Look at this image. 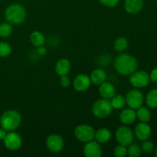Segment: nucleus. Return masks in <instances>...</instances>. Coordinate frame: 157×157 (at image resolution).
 Listing matches in <instances>:
<instances>
[{
    "mask_svg": "<svg viewBox=\"0 0 157 157\" xmlns=\"http://www.w3.org/2000/svg\"><path fill=\"white\" fill-rule=\"evenodd\" d=\"M114 67L118 74L123 76H128L136 71L138 62L136 58L129 54H121L116 58Z\"/></svg>",
    "mask_w": 157,
    "mask_h": 157,
    "instance_id": "obj_1",
    "label": "nucleus"
},
{
    "mask_svg": "<svg viewBox=\"0 0 157 157\" xmlns=\"http://www.w3.org/2000/svg\"><path fill=\"white\" fill-rule=\"evenodd\" d=\"M21 122V114L15 110H6L0 117V125L7 132L15 131L18 128Z\"/></svg>",
    "mask_w": 157,
    "mask_h": 157,
    "instance_id": "obj_2",
    "label": "nucleus"
},
{
    "mask_svg": "<svg viewBox=\"0 0 157 157\" xmlns=\"http://www.w3.org/2000/svg\"><path fill=\"white\" fill-rule=\"evenodd\" d=\"M5 17L10 24H21L26 18V10L22 5L12 4L5 11Z\"/></svg>",
    "mask_w": 157,
    "mask_h": 157,
    "instance_id": "obj_3",
    "label": "nucleus"
},
{
    "mask_svg": "<svg viewBox=\"0 0 157 157\" xmlns=\"http://www.w3.org/2000/svg\"><path fill=\"white\" fill-rule=\"evenodd\" d=\"M92 113L98 118H106L111 113L113 107L110 104V100L101 99L98 100L94 103L92 106Z\"/></svg>",
    "mask_w": 157,
    "mask_h": 157,
    "instance_id": "obj_4",
    "label": "nucleus"
},
{
    "mask_svg": "<svg viewBox=\"0 0 157 157\" xmlns=\"http://www.w3.org/2000/svg\"><path fill=\"white\" fill-rule=\"evenodd\" d=\"M75 136L78 141L82 143H87L94 140L95 130L91 126L87 124H81L75 127Z\"/></svg>",
    "mask_w": 157,
    "mask_h": 157,
    "instance_id": "obj_5",
    "label": "nucleus"
},
{
    "mask_svg": "<svg viewBox=\"0 0 157 157\" xmlns=\"http://www.w3.org/2000/svg\"><path fill=\"white\" fill-rule=\"evenodd\" d=\"M125 99L126 104H127L130 108L133 110H137L138 108L142 107L144 101L142 92L136 89L129 90L126 94Z\"/></svg>",
    "mask_w": 157,
    "mask_h": 157,
    "instance_id": "obj_6",
    "label": "nucleus"
},
{
    "mask_svg": "<svg viewBox=\"0 0 157 157\" xmlns=\"http://www.w3.org/2000/svg\"><path fill=\"white\" fill-rule=\"evenodd\" d=\"M129 81L135 88H142L147 87L150 84V75L144 71H136L130 75Z\"/></svg>",
    "mask_w": 157,
    "mask_h": 157,
    "instance_id": "obj_7",
    "label": "nucleus"
},
{
    "mask_svg": "<svg viewBox=\"0 0 157 157\" xmlns=\"http://www.w3.org/2000/svg\"><path fill=\"white\" fill-rule=\"evenodd\" d=\"M3 143L6 148L11 151H16L21 148L22 145V139L18 133L15 131L8 132Z\"/></svg>",
    "mask_w": 157,
    "mask_h": 157,
    "instance_id": "obj_8",
    "label": "nucleus"
},
{
    "mask_svg": "<svg viewBox=\"0 0 157 157\" xmlns=\"http://www.w3.org/2000/svg\"><path fill=\"white\" fill-rule=\"evenodd\" d=\"M48 150L52 153H60L64 147V141L62 136L58 134H51L47 137L45 141Z\"/></svg>",
    "mask_w": 157,
    "mask_h": 157,
    "instance_id": "obj_9",
    "label": "nucleus"
},
{
    "mask_svg": "<svg viewBox=\"0 0 157 157\" xmlns=\"http://www.w3.org/2000/svg\"><path fill=\"white\" fill-rule=\"evenodd\" d=\"M117 141L119 144L128 147L133 141V133L129 127H120L115 133Z\"/></svg>",
    "mask_w": 157,
    "mask_h": 157,
    "instance_id": "obj_10",
    "label": "nucleus"
},
{
    "mask_svg": "<svg viewBox=\"0 0 157 157\" xmlns=\"http://www.w3.org/2000/svg\"><path fill=\"white\" fill-rule=\"evenodd\" d=\"M83 152L86 157H101L102 155V149L101 145L99 143L94 140L85 143Z\"/></svg>",
    "mask_w": 157,
    "mask_h": 157,
    "instance_id": "obj_11",
    "label": "nucleus"
},
{
    "mask_svg": "<svg viewBox=\"0 0 157 157\" xmlns=\"http://www.w3.org/2000/svg\"><path fill=\"white\" fill-rule=\"evenodd\" d=\"M90 77L84 74H80L75 77L73 81L74 88L78 92H84L90 87Z\"/></svg>",
    "mask_w": 157,
    "mask_h": 157,
    "instance_id": "obj_12",
    "label": "nucleus"
},
{
    "mask_svg": "<svg viewBox=\"0 0 157 157\" xmlns=\"http://www.w3.org/2000/svg\"><path fill=\"white\" fill-rule=\"evenodd\" d=\"M135 135L136 138L141 141L147 140L151 135V128L145 122H141L135 127Z\"/></svg>",
    "mask_w": 157,
    "mask_h": 157,
    "instance_id": "obj_13",
    "label": "nucleus"
},
{
    "mask_svg": "<svg viewBox=\"0 0 157 157\" xmlns=\"http://www.w3.org/2000/svg\"><path fill=\"white\" fill-rule=\"evenodd\" d=\"M124 9L131 15L138 13L144 7V0H124Z\"/></svg>",
    "mask_w": 157,
    "mask_h": 157,
    "instance_id": "obj_14",
    "label": "nucleus"
},
{
    "mask_svg": "<svg viewBox=\"0 0 157 157\" xmlns=\"http://www.w3.org/2000/svg\"><path fill=\"white\" fill-rule=\"evenodd\" d=\"M99 94L102 98L110 100L116 94V88L111 83L104 81L99 85Z\"/></svg>",
    "mask_w": 157,
    "mask_h": 157,
    "instance_id": "obj_15",
    "label": "nucleus"
},
{
    "mask_svg": "<svg viewBox=\"0 0 157 157\" xmlns=\"http://www.w3.org/2000/svg\"><path fill=\"white\" fill-rule=\"evenodd\" d=\"M119 119L120 121L125 125H130V124H133L136 119V111H135V110L130 108V107L124 109L120 113Z\"/></svg>",
    "mask_w": 157,
    "mask_h": 157,
    "instance_id": "obj_16",
    "label": "nucleus"
},
{
    "mask_svg": "<svg viewBox=\"0 0 157 157\" xmlns=\"http://www.w3.org/2000/svg\"><path fill=\"white\" fill-rule=\"evenodd\" d=\"M71 68V64L70 61L64 58H60L56 62L55 67V71L59 76L67 75L70 72Z\"/></svg>",
    "mask_w": 157,
    "mask_h": 157,
    "instance_id": "obj_17",
    "label": "nucleus"
},
{
    "mask_svg": "<svg viewBox=\"0 0 157 157\" xmlns=\"http://www.w3.org/2000/svg\"><path fill=\"white\" fill-rule=\"evenodd\" d=\"M106 78H107V74H106L105 71L101 68L94 70L90 76L91 84L98 86L101 85L102 83H104L106 81Z\"/></svg>",
    "mask_w": 157,
    "mask_h": 157,
    "instance_id": "obj_18",
    "label": "nucleus"
},
{
    "mask_svg": "<svg viewBox=\"0 0 157 157\" xmlns=\"http://www.w3.org/2000/svg\"><path fill=\"white\" fill-rule=\"evenodd\" d=\"M111 136V132L109 129L106 128V127H102L95 131L94 140L100 144H106L110 140Z\"/></svg>",
    "mask_w": 157,
    "mask_h": 157,
    "instance_id": "obj_19",
    "label": "nucleus"
},
{
    "mask_svg": "<svg viewBox=\"0 0 157 157\" xmlns=\"http://www.w3.org/2000/svg\"><path fill=\"white\" fill-rule=\"evenodd\" d=\"M31 43L33 44L35 47H40V46L44 45L45 43V37L39 31H34L31 33L29 37Z\"/></svg>",
    "mask_w": 157,
    "mask_h": 157,
    "instance_id": "obj_20",
    "label": "nucleus"
},
{
    "mask_svg": "<svg viewBox=\"0 0 157 157\" xmlns=\"http://www.w3.org/2000/svg\"><path fill=\"white\" fill-rule=\"evenodd\" d=\"M136 118L139 119L140 122L147 123L151 118V112L147 107H140L136 110Z\"/></svg>",
    "mask_w": 157,
    "mask_h": 157,
    "instance_id": "obj_21",
    "label": "nucleus"
},
{
    "mask_svg": "<svg viewBox=\"0 0 157 157\" xmlns=\"http://www.w3.org/2000/svg\"><path fill=\"white\" fill-rule=\"evenodd\" d=\"M110 101L112 107L117 110H121L124 108V106L126 105V99L122 95L115 94Z\"/></svg>",
    "mask_w": 157,
    "mask_h": 157,
    "instance_id": "obj_22",
    "label": "nucleus"
},
{
    "mask_svg": "<svg viewBox=\"0 0 157 157\" xmlns=\"http://www.w3.org/2000/svg\"><path fill=\"white\" fill-rule=\"evenodd\" d=\"M146 102L147 106L151 109L157 107V89H153L147 95Z\"/></svg>",
    "mask_w": 157,
    "mask_h": 157,
    "instance_id": "obj_23",
    "label": "nucleus"
},
{
    "mask_svg": "<svg viewBox=\"0 0 157 157\" xmlns=\"http://www.w3.org/2000/svg\"><path fill=\"white\" fill-rule=\"evenodd\" d=\"M128 47V41L124 37L117 38L113 42V48L117 52H123Z\"/></svg>",
    "mask_w": 157,
    "mask_h": 157,
    "instance_id": "obj_24",
    "label": "nucleus"
},
{
    "mask_svg": "<svg viewBox=\"0 0 157 157\" xmlns=\"http://www.w3.org/2000/svg\"><path fill=\"white\" fill-rule=\"evenodd\" d=\"M142 153V149L137 144H130L127 147V155L130 157H139Z\"/></svg>",
    "mask_w": 157,
    "mask_h": 157,
    "instance_id": "obj_25",
    "label": "nucleus"
},
{
    "mask_svg": "<svg viewBox=\"0 0 157 157\" xmlns=\"http://www.w3.org/2000/svg\"><path fill=\"white\" fill-rule=\"evenodd\" d=\"M12 33V24L9 22H4L0 25V37L8 38Z\"/></svg>",
    "mask_w": 157,
    "mask_h": 157,
    "instance_id": "obj_26",
    "label": "nucleus"
},
{
    "mask_svg": "<svg viewBox=\"0 0 157 157\" xmlns=\"http://www.w3.org/2000/svg\"><path fill=\"white\" fill-rule=\"evenodd\" d=\"M12 52V47L10 44L5 41L0 42V58H6Z\"/></svg>",
    "mask_w": 157,
    "mask_h": 157,
    "instance_id": "obj_27",
    "label": "nucleus"
},
{
    "mask_svg": "<svg viewBox=\"0 0 157 157\" xmlns=\"http://www.w3.org/2000/svg\"><path fill=\"white\" fill-rule=\"evenodd\" d=\"M113 156L116 157H124L127 155V148L126 146L118 144L113 149Z\"/></svg>",
    "mask_w": 157,
    "mask_h": 157,
    "instance_id": "obj_28",
    "label": "nucleus"
},
{
    "mask_svg": "<svg viewBox=\"0 0 157 157\" xmlns=\"http://www.w3.org/2000/svg\"><path fill=\"white\" fill-rule=\"evenodd\" d=\"M141 149H142V151H144V153H152L153 151V150H154V144L151 141H148L147 140L144 141V143L142 144V147H141Z\"/></svg>",
    "mask_w": 157,
    "mask_h": 157,
    "instance_id": "obj_29",
    "label": "nucleus"
},
{
    "mask_svg": "<svg viewBox=\"0 0 157 157\" xmlns=\"http://www.w3.org/2000/svg\"><path fill=\"white\" fill-rule=\"evenodd\" d=\"M103 6L109 8H113L117 6L120 2V0H98Z\"/></svg>",
    "mask_w": 157,
    "mask_h": 157,
    "instance_id": "obj_30",
    "label": "nucleus"
},
{
    "mask_svg": "<svg viewBox=\"0 0 157 157\" xmlns=\"http://www.w3.org/2000/svg\"><path fill=\"white\" fill-rule=\"evenodd\" d=\"M60 84L61 87H68L71 84V81L70 78L67 75H63V76H60Z\"/></svg>",
    "mask_w": 157,
    "mask_h": 157,
    "instance_id": "obj_31",
    "label": "nucleus"
},
{
    "mask_svg": "<svg viewBox=\"0 0 157 157\" xmlns=\"http://www.w3.org/2000/svg\"><path fill=\"white\" fill-rule=\"evenodd\" d=\"M150 81L153 83H157V67H155L151 71L150 75Z\"/></svg>",
    "mask_w": 157,
    "mask_h": 157,
    "instance_id": "obj_32",
    "label": "nucleus"
},
{
    "mask_svg": "<svg viewBox=\"0 0 157 157\" xmlns=\"http://www.w3.org/2000/svg\"><path fill=\"white\" fill-rule=\"evenodd\" d=\"M47 48L45 47H44V45L40 46V47L37 48V52L38 53V55H41V56H44L47 54Z\"/></svg>",
    "mask_w": 157,
    "mask_h": 157,
    "instance_id": "obj_33",
    "label": "nucleus"
},
{
    "mask_svg": "<svg viewBox=\"0 0 157 157\" xmlns=\"http://www.w3.org/2000/svg\"><path fill=\"white\" fill-rule=\"evenodd\" d=\"M6 134H7V131L6 130H4L2 127L0 128V140H3L4 138L6 137Z\"/></svg>",
    "mask_w": 157,
    "mask_h": 157,
    "instance_id": "obj_34",
    "label": "nucleus"
},
{
    "mask_svg": "<svg viewBox=\"0 0 157 157\" xmlns=\"http://www.w3.org/2000/svg\"><path fill=\"white\" fill-rule=\"evenodd\" d=\"M156 156H157V147H156Z\"/></svg>",
    "mask_w": 157,
    "mask_h": 157,
    "instance_id": "obj_35",
    "label": "nucleus"
},
{
    "mask_svg": "<svg viewBox=\"0 0 157 157\" xmlns=\"http://www.w3.org/2000/svg\"><path fill=\"white\" fill-rule=\"evenodd\" d=\"M156 2H157V0H156Z\"/></svg>",
    "mask_w": 157,
    "mask_h": 157,
    "instance_id": "obj_36",
    "label": "nucleus"
}]
</instances>
